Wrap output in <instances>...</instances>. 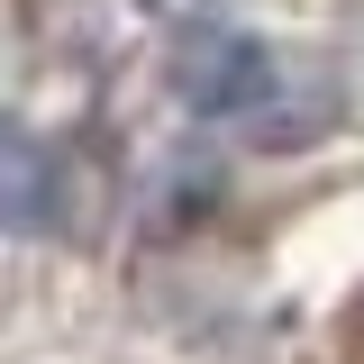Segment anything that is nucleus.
<instances>
[{
  "mask_svg": "<svg viewBox=\"0 0 364 364\" xmlns=\"http://www.w3.org/2000/svg\"><path fill=\"white\" fill-rule=\"evenodd\" d=\"M173 91L191 119H264L273 100H282V64H273L264 37H246V28H228V18H191L173 37Z\"/></svg>",
  "mask_w": 364,
  "mask_h": 364,
  "instance_id": "1",
  "label": "nucleus"
},
{
  "mask_svg": "<svg viewBox=\"0 0 364 364\" xmlns=\"http://www.w3.org/2000/svg\"><path fill=\"white\" fill-rule=\"evenodd\" d=\"M37 219H46V155L37 136H9V228L37 237Z\"/></svg>",
  "mask_w": 364,
  "mask_h": 364,
  "instance_id": "2",
  "label": "nucleus"
}]
</instances>
